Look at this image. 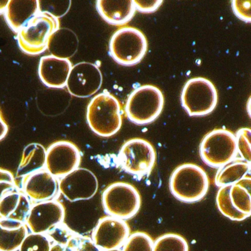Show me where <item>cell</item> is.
<instances>
[{"label": "cell", "mask_w": 251, "mask_h": 251, "mask_svg": "<svg viewBox=\"0 0 251 251\" xmlns=\"http://www.w3.org/2000/svg\"><path fill=\"white\" fill-rule=\"evenodd\" d=\"M153 251H189V245L180 235L167 233L153 242Z\"/></svg>", "instance_id": "cell-26"}, {"label": "cell", "mask_w": 251, "mask_h": 251, "mask_svg": "<svg viewBox=\"0 0 251 251\" xmlns=\"http://www.w3.org/2000/svg\"><path fill=\"white\" fill-rule=\"evenodd\" d=\"M164 98L162 92L152 85H144L135 89L126 101V116L138 126L155 121L162 111Z\"/></svg>", "instance_id": "cell-4"}, {"label": "cell", "mask_w": 251, "mask_h": 251, "mask_svg": "<svg viewBox=\"0 0 251 251\" xmlns=\"http://www.w3.org/2000/svg\"><path fill=\"white\" fill-rule=\"evenodd\" d=\"M235 136H236L238 153H239L245 161L251 164V129L248 128V127L241 128L240 130L236 132Z\"/></svg>", "instance_id": "cell-29"}, {"label": "cell", "mask_w": 251, "mask_h": 251, "mask_svg": "<svg viewBox=\"0 0 251 251\" xmlns=\"http://www.w3.org/2000/svg\"><path fill=\"white\" fill-rule=\"evenodd\" d=\"M40 12V2L38 0H11L5 10V19L10 27L19 30L36 14Z\"/></svg>", "instance_id": "cell-18"}, {"label": "cell", "mask_w": 251, "mask_h": 251, "mask_svg": "<svg viewBox=\"0 0 251 251\" xmlns=\"http://www.w3.org/2000/svg\"><path fill=\"white\" fill-rule=\"evenodd\" d=\"M231 5L233 13L238 18L246 23H251V2L250 0H233Z\"/></svg>", "instance_id": "cell-32"}, {"label": "cell", "mask_w": 251, "mask_h": 251, "mask_svg": "<svg viewBox=\"0 0 251 251\" xmlns=\"http://www.w3.org/2000/svg\"><path fill=\"white\" fill-rule=\"evenodd\" d=\"M8 132V126L4 120L1 110H0V141L3 139Z\"/></svg>", "instance_id": "cell-34"}, {"label": "cell", "mask_w": 251, "mask_h": 251, "mask_svg": "<svg viewBox=\"0 0 251 251\" xmlns=\"http://www.w3.org/2000/svg\"><path fill=\"white\" fill-rule=\"evenodd\" d=\"M120 251V249H116V250H111V251Z\"/></svg>", "instance_id": "cell-37"}, {"label": "cell", "mask_w": 251, "mask_h": 251, "mask_svg": "<svg viewBox=\"0 0 251 251\" xmlns=\"http://www.w3.org/2000/svg\"><path fill=\"white\" fill-rule=\"evenodd\" d=\"M58 29V18L46 11H40L19 30V46L29 55L42 53L48 49L50 39Z\"/></svg>", "instance_id": "cell-2"}, {"label": "cell", "mask_w": 251, "mask_h": 251, "mask_svg": "<svg viewBox=\"0 0 251 251\" xmlns=\"http://www.w3.org/2000/svg\"><path fill=\"white\" fill-rule=\"evenodd\" d=\"M46 162V150L40 144L31 143L25 148L21 161L17 169L18 177H25L35 172L43 170Z\"/></svg>", "instance_id": "cell-21"}, {"label": "cell", "mask_w": 251, "mask_h": 251, "mask_svg": "<svg viewBox=\"0 0 251 251\" xmlns=\"http://www.w3.org/2000/svg\"><path fill=\"white\" fill-rule=\"evenodd\" d=\"M102 205L107 214L120 220L134 217L140 209L141 197L130 183L116 182L104 190Z\"/></svg>", "instance_id": "cell-8"}, {"label": "cell", "mask_w": 251, "mask_h": 251, "mask_svg": "<svg viewBox=\"0 0 251 251\" xmlns=\"http://www.w3.org/2000/svg\"><path fill=\"white\" fill-rule=\"evenodd\" d=\"M72 67L70 59L45 55L41 58L38 73L44 84L50 88L61 89L67 84Z\"/></svg>", "instance_id": "cell-15"}, {"label": "cell", "mask_w": 251, "mask_h": 251, "mask_svg": "<svg viewBox=\"0 0 251 251\" xmlns=\"http://www.w3.org/2000/svg\"><path fill=\"white\" fill-rule=\"evenodd\" d=\"M8 3V0H5V1H0V14L5 13Z\"/></svg>", "instance_id": "cell-36"}, {"label": "cell", "mask_w": 251, "mask_h": 251, "mask_svg": "<svg viewBox=\"0 0 251 251\" xmlns=\"http://www.w3.org/2000/svg\"><path fill=\"white\" fill-rule=\"evenodd\" d=\"M17 190L15 179L11 172L0 168V199L7 194Z\"/></svg>", "instance_id": "cell-31"}, {"label": "cell", "mask_w": 251, "mask_h": 251, "mask_svg": "<svg viewBox=\"0 0 251 251\" xmlns=\"http://www.w3.org/2000/svg\"><path fill=\"white\" fill-rule=\"evenodd\" d=\"M50 240L43 233H28L23 241L19 251H50Z\"/></svg>", "instance_id": "cell-28"}, {"label": "cell", "mask_w": 251, "mask_h": 251, "mask_svg": "<svg viewBox=\"0 0 251 251\" xmlns=\"http://www.w3.org/2000/svg\"><path fill=\"white\" fill-rule=\"evenodd\" d=\"M96 8L102 19L108 24L114 26L127 24L136 11L132 0H98Z\"/></svg>", "instance_id": "cell-17"}, {"label": "cell", "mask_w": 251, "mask_h": 251, "mask_svg": "<svg viewBox=\"0 0 251 251\" xmlns=\"http://www.w3.org/2000/svg\"><path fill=\"white\" fill-rule=\"evenodd\" d=\"M122 251H153V241L148 233L135 232L128 236Z\"/></svg>", "instance_id": "cell-27"}, {"label": "cell", "mask_w": 251, "mask_h": 251, "mask_svg": "<svg viewBox=\"0 0 251 251\" xmlns=\"http://www.w3.org/2000/svg\"><path fill=\"white\" fill-rule=\"evenodd\" d=\"M30 208L29 198L23 192L14 191L0 199V219L25 223Z\"/></svg>", "instance_id": "cell-19"}, {"label": "cell", "mask_w": 251, "mask_h": 251, "mask_svg": "<svg viewBox=\"0 0 251 251\" xmlns=\"http://www.w3.org/2000/svg\"><path fill=\"white\" fill-rule=\"evenodd\" d=\"M180 100L189 116L203 117L215 109L218 94L215 86L208 79L194 77L185 83Z\"/></svg>", "instance_id": "cell-6"}, {"label": "cell", "mask_w": 251, "mask_h": 251, "mask_svg": "<svg viewBox=\"0 0 251 251\" xmlns=\"http://www.w3.org/2000/svg\"><path fill=\"white\" fill-rule=\"evenodd\" d=\"M202 161L212 167H222L232 162L237 155L236 136L230 130L215 129L205 135L200 145Z\"/></svg>", "instance_id": "cell-7"}, {"label": "cell", "mask_w": 251, "mask_h": 251, "mask_svg": "<svg viewBox=\"0 0 251 251\" xmlns=\"http://www.w3.org/2000/svg\"><path fill=\"white\" fill-rule=\"evenodd\" d=\"M230 201L233 207L239 212L250 217L251 214V178L246 176L231 185Z\"/></svg>", "instance_id": "cell-23"}, {"label": "cell", "mask_w": 251, "mask_h": 251, "mask_svg": "<svg viewBox=\"0 0 251 251\" xmlns=\"http://www.w3.org/2000/svg\"><path fill=\"white\" fill-rule=\"evenodd\" d=\"M23 183L25 195L37 202L50 201L58 192L56 178L44 169L25 177Z\"/></svg>", "instance_id": "cell-16"}, {"label": "cell", "mask_w": 251, "mask_h": 251, "mask_svg": "<svg viewBox=\"0 0 251 251\" xmlns=\"http://www.w3.org/2000/svg\"><path fill=\"white\" fill-rule=\"evenodd\" d=\"M251 164L246 161H234L220 167L215 177L217 186H224L234 184L241 179L248 176Z\"/></svg>", "instance_id": "cell-24"}, {"label": "cell", "mask_w": 251, "mask_h": 251, "mask_svg": "<svg viewBox=\"0 0 251 251\" xmlns=\"http://www.w3.org/2000/svg\"><path fill=\"white\" fill-rule=\"evenodd\" d=\"M81 155L77 147L68 141H58L46 151L45 167L52 176L61 177L78 168Z\"/></svg>", "instance_id": "cell-11"}, {"label": "cell", "mask_w": 251, "mask_h": 251, "mask_svg": "<svg viewBox=\"0 0 251 251\" xmlns=\"http://www.w3.org/2000/svg\"><path fill=\"white\" fill-rule=\"evenodd\" d=\"M230 186L231 185L221 186L219 189L216 196L217 208L222 214L232 221H243L249 217L239 212L233 207L229 195Z\"/></svg>", "instance_id": "cell-25"}, {"label": "cell", "mask_w": 251, "mask_h": 251, "mask_svg": "<svg viewBox=\"0 0 251 251\" xmlns=\"http://www.w3.org/2000/svg\"><path fill=\"white\" fill-rule=\"evenodd\" d=\"M66 245L72 251H102L95 245L91 238L80 236L75 233Z\"/></svg>", "instance_id": "cell-30"}, {"label": "cell", "mask_w": 251, "mask_h": 251, "mask_svg": "<svg viewBox=\"0 0 251 251\" xmlns=\"http://www.w3.org/2000/svg\"><path fill=\"white\" fill-rule=\"evenodd\" d=\"M209 187L205 172L199 166L184 164L172 173L170 189L175 198L185 202H195L204 198Z\"/></svg>", "instance_id": "cell-3"}, {"label": "cell", "mask_w": 251, "mask_h": 251, "mask_svg": "<svg viewBox=\"0 0 251 251\" xmlns=\"http://www.w3.org/2000/svg\"><path fill=\"white\" fill-rule=\"evenodd\" d=\"M65 208L57 201L39 202L30 208L25 223L31 233H45L64 223Z\"/></svg>", "instance_id": "cell-14"}, {"label": "cell", "mask_w": 251, "mask_h": 251, "mask_svg": "<svg viewBox=\"0 0 251 251\" xmlns=\"http://www.w3.org/2000/svg\"><path fill=\"white\" fill-rule=\"evenodd\" d=\"M86 120L91 130L98 136H114L123 124L120 102L108 91L95 95L88 105Z\"/></svg>", "instance_id": "cell-1"}, {"label": "cell", "mask_w": 251, "mask_h": 251, "mask_svg": "<svg viewBox=\"0 0 251 251\" xmlns=\"http://www.w3.org/2000/svg\"><path fill=\"white\" fill-rule=\"evenodd\" d=\"M78 41L75 34L68 29H58L50 39L48 49L52 55L69 59L75 53Z\"/></svg>", "instance_id": "cell-22"}, {"label": "cell", "mask_w": 251, "mask_h": 251, "mask_svg": "<svg viewBox=\"0 0 251 251\" xmlns=\"http://www.w3.org/2000/svg\"><path fill=\"white\" fill-rule=\"evenodd\" d=\"M162 0H149V1H145V0H134V3L136 10L145 14H150V13L155 12L158 9L161 4H163Z\"/></svg>", "instance_id": "cell-33"}, {"label": "cell", "mask_w": 251, "mask_h": 251, "mask_svg": "<svg viewBox=\"0 0 251 251\" xmlns=\"http://www.w3.org/2000/svg\"><path fill=\"white\" fill-rule=\"evenodd\" d=\"M102 84L99 67L92 63L80 62L72 67L66 87L73 96L86 98L95 95Z\"/></svg>", "instance_id": "cell-10"}, {"label": "cell", "mask_w": 251, "mask_h": 251, "mask_svg": "<svg viewBox=\"0 0 251 251\" xmlns=\"http://www.w3.org/2000/svg\"><path fill=\"white\" fill-rule=\"evenodd\" d=\"M147 51L148 40L145 34L135 27L119 29L110 40V55L120 65H136L143 59Z\"/></svg>", "instance_id": "cell-5"}, {"label": "cell", "mask_w": 251, "mask_h": 251, "mask_svg": "<svg viewBox=\"0 0 251 251\" xmlns=\"http://www.w3.org/2000/svg\"><path fill=\"white\" fill-rule=\"evenodd\" d=\"M130 236L128 225L116 217L100 219L92 233V241L101 251L119 249Z\"/></svg>", "instance_id": "cell-13"}, {"label": "cell", "mask_w": 251, "mask_h": 251, "mask_svg": "<svg viewBox=\"0 0 251 251\" xmlns=\"http://www.w3.org/2000/svg\"><path fill=\"white\" fill-rule=\"evenodd\" d=\"M155 161L156 155L153 146L140 138L125 142L118 154V161L122 168L133 176H145L151 173Z\"/></svg>", "instance_id": "cell-9"}, {"label": "cell", "mask_w": 251, "mask_h": 251, "mask_svg": "<svg viewBox=\"0 0 251 251\" xmlns=\"http://www.w3.org/2000/svg\"><path fill=\"white\" fill-rule=\"evenodd\" d=\"M50 251H72L67 245H61V244H52Z\"/></svg>", "instance_id": "cell-35"}, {"label": "cell", "mask_w": 251, "mask_h": 251, "mask_svg": "<svg viewBox=\"0 0 251 251\" xmlns=\"http://www.w3.org/2000/svg\"><path fill=\"white\" fill-rule=\"evenodd\" d=\"M27 234L25 223L0 219V251H19Z\"/></svg>", "instance_id": "cell-20"}, {"label": "cell", "mask_w": 251, "mask_h": 251, "mask_svg": "<svg viewBox=\"0 0 251 251\" xmlns=\"http://www.w3.org/2000/svg\"><path fill=\"white\" fill-rule=\"evenodd\" d=\"M58 184L60 192L70 202L93 198L98 190V180L91 170L77 168L61 177Z\"/></svg>", "instance_id": "cell-12"}]
</instances>
